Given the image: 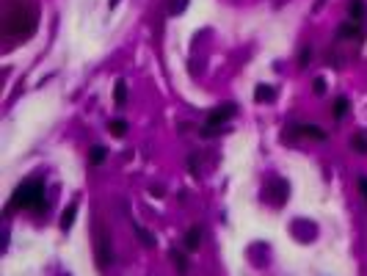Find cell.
<instances>
[{"mask_svg": "<svg viewBox=\"0 0 367 276\" xmlns=\"http://www.w3.org/2000/svg\"><path fill=\"white\" fill-rule=\"evenodd\" d=\"M8 205H11V210H33V213H42V210H47L42 182H36V179H31V182H22V185L14 191V196H11V202H8Z\"/></svg>", "mask_w": 367, "mask_h": 276, "instance_id": "cell-1", "label": "cell"}, {"mask_svg": "<svg viewBox=\"0 0 367 276\" xmlns=\"http://www.w3.org/2000/svg\"><path fill=\"white\" fill-rule=\"evenodd\" d=\"M237 113V105L235 103H224V105H218V108H213L207 113V136H213V133H218V127L221 124H227L229 119Z\"/></svg>", "mask_w": 367, "mask_h": 276, "instance_id": "cell-2", "label": "cell"}, {"mask_svg": "<svg viewBox=\"0 0 367 276\" xmlns=\"http://www.w3.org/2000/svg\"><path fill=\"white\" fill-rule=\"evenodd\" d=\"M94 246H97V262H100V268H108L113 260V246H111V238L105 235V229L100 227L97 235H94Z\"/></svg>", "mask_w": 367, "mask_h": 276, "instance_id": "cell-3", "label": "cell"}, {"mask_svg": "<svg viewBox=\"0 0 367 276\" xmlns=\"http://www.w3.org/2000/svg\"><path fill=\"white\" fill-rule=\"evenodd\" d=\"M33 25H36V17H33V14H25L22 8H17V11L6 20V31H8V34H22V28H28V31H31Z\"/></svg>", "mask_w": 367, "mask_h": 276, "instance_id": "cell-4", "label": "cell"}, {"mask_svg": "<svg viewBox=\"0 0 367 276\" xmlns=\"http://www.w3.org/2000/svg\"><path fill=\"white\" fill-rule=\"evenodd\" d=\"M265 196L270 199V205H273V207H282L284 199H287V182H284V179H273V182H268Z\"/></svg>", "mask_w": 367, "mask_h": 276, "instance_id": "cell-5", "label": "cell"}, {"mask_svg": "<svg viewBox=\"0 0 367 276\" xmlns=\"http://www.w3.org/2000/svg\"><path fill=\"white\" fill-rule=\"evenodd\" d=\"M293 133H296V136H304V138H312V141H326V133L320 130V127H315V124H296Z\"/></svg>", "mask_w": 367, "mask_h": 276, "instance_id": "cell-6", "label": "cell"}, {"mask_svg": "<svg viewBox=\"0 0 367 276\" xmlns=\"http://www.w3.org/2000/svg\"><path fill=\"white\" fill-rule=\"evenodd\" d=\"M199 246H201V229L191 227L185 232V251H199Z\"/></svg>", "mask_w": 367, "mask_h": 276, "instance_id": "cell-7", "label": "cell"}, {"mask_svg": "<svg viewBox=\"0 0 367 276\" xmlns=\"http://www.w3.org/2000/svg\"><path fill=\"white\" fill-rule=\"evenodd\" d=\"M356 36H362L359 22H342L339 25V39H356Z\"/></svg>", "mask_w": 367, "mask_h": 276, "instance_id": "cell-8", "label": "cell"}, {"mask_svg": "<svg viewBox=\"0 0 367 276\" xmlns=\"http://www.w3.org/2000/svg\"><path fill=\"white\" fill-rule=\"evenodd\" d=\"M348 17H351L353 22L365 20V3H362V0H351V3H348Z\"/></svg>", "mask_w": 367, "mask_h": 276, "instance_id": "cell-9", "label": "cell"}, {"mask_svg": "<svg viewBox=\"0 0 367 276\" xmlns=\"http://www.w3.org/2000/svg\"><path fill=\"white\" fill-rule=\"evenodd\" d=\"M75 215H77V205H69L67 210H64V215H61V229H64V232H69V229H72Z\"/></svg>", "mask_w": 367, "mask_h": 276, "instance_id": "cell-10", "label": "cell"}, {"mask_svg": "<svg viewBox=\"0 0 367 276\" xmlns=\"http://www.w3.org/2000/svg\"><path fill=\"white\" fill-rule=\"evenodd\" d=\"M105 158H108V149H105V146H91L89 149V163L91 166H102Z\"/></svg>", "mask_w": 367, "mask_h": 276, "instance_id": "cell-11", "label": "cell"}, {"mask_svg": "<svg viewBox=\"0 0 367 276\" xmlns=\"http://www.w3.org/2000/svg\"><path fill=\"white\" fill-rule=\"evenodd\" d=\"M254 100H257V103H268V100H273V86H263V83H260V86L254 89Z\"/></svg>", "mask_w": 367, "mask_h": 276, "instance_id": "cell-12", "label": "cell"}, {"mask_svg": "<svg viewBox=\"0 0 367 276\" xmlns=\"http://www.w3.org/2000/svg\"><path fill=\"white\" fill-rule=\"evenodd\" d=\"M113 100H116V105H125V103H127V83H125V80H116Z\"/></svg>", "mask_w": 367, "mask_h": 276, "instance_id": "cell-13", "label": "cell"}, {"mask_svg": "<svg viewBox=\"0 0 367 276\" xmlns=\"http://www.w3.org/2000/svg\"><path fill=\"white\" fill-rule=\"evenodd\" d=\"M348 108H351V103H348L345 97H339L337 103H334V119H342V116H348Z\"/></svg>", "mask_w": 367, "mask_h": 276, "instance_id": "cell-14", "label": "cell"}, {"mask_svg": "<svg viewBox=\"0 0 367 276\" xmlns=\"http://www.w3.org/2000/svg\"><path fill=\"white\" fill-rule=\"evenodd\" d=\"M168 257H171V262H174V265H177V268H180V274H185V271H188L185 254H180V251H171V254H168Z\"/></svg>", "mask_w": 367, "mask_h": 276, "instance_id": "cell-15", "label": "cell"}, {"mask_svg": "<svg viewBox=\"0 0 367 276\" xmlns=\"http://www.w3.org/2000/svg\"><path fill=\"white\" fill-rule=\"evenodd\" d=\"M108 127H111L113 136H125V133H127V122H122V119H113Z\"/></svg>", "mask_w": 367, "mask_h": 276, "instance_id": "cell-16", "label": "cell"}, {"mask_svg": "<svg viewBox=\"0 0 367 276\" xmlns=\"http://www.w3.org/2000/svg\"><path fill=\"white\" fill-rule=\"evenodd\" d=\"M351 146L356 152H367V136H353L351 138Z\"/></svg>", "mask_w": 367, "mask_h": 276, "instance_id": "cell-17", "label": "cell"}, {"mask_svg": "<svg viewBox=\"0 0 367 276\" xmlns=\"http://www.w3.org/2000/svg\"><path fill=\"white\" fill-rule=\"evenodd\" d=\"M135 235H138V238L146 243V246H155V235H149L144 227H135Z\"/></svg>", "mask_w": 367, "mask_h": 276, "instance_id": "cell-18", "label": "cell"}, {"mask_svg": "<svg viewBox=\"0 0 367 276\" xmlns=\"http://www.w3.org/2000/svg\"><path fill=\"white\" fill-rule=\"evenodd\" d=\"M309 61H312V47H304V50H301V55H298V64H301V67H306Z\"/></svg>", "mask_w": 367, "mask_h": 276, "instance_id": "cell-19", "label": "cell"}, {"mask_svg": "<svg viewBox=\"0 0 367 276\" xmlns=\"http://www.w3.org/2000/svg\"><path fill=\"white\" fill-rule=\"evenodd\" d=\"M182 8H185V0H174V6H171V14H180Z\"/></svg>", "mask_w": 367, "mask_h": 276, "instance_id": "cell-20", "label": "cell"}, {"mask_svg": "<svg viewBox=\"0 0 367 276\" xmlns=\"http://www.w3.org/2000/svg\"><path fill=\"white\" fill-rule=\"evenodd\" d=\"M359 193L367 199V177H359Z\"/></svg>", "mask_w": 367, "mask_h": 276, "instance_id": "cell-21", "label": "cell"}, {"mask_svg": "<svg viewBox=\"0 0 367 276\" xmlns=\"http://www.w3.org/2000/svg\"><path fill=\"white\" fill-rule=\"evenodd\" d=\"M315 94H326V83L320 80V77L315 80Z\"/></svg>", "mask_w": 367, "mask_h": 276, "instance_id": "cell-22", "label": "cell"}, {"mask_svg": "<svg viewBox=\"0 0 367 276\" xmlns=\"http://www.w3.org/2000/svg\"><path fill=\"white\" fill-rule=\"evenodd\" d=\"M108 6H111V8H116V6H119V0H108Z\"/></svg>", "mask_w": 367, "mask_h": 276, "instance_id": "cell-23", "label": "cell"}]
</instances>
